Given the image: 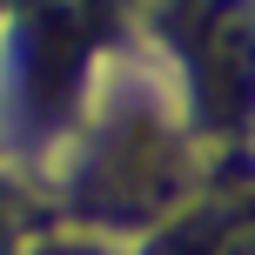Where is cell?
Listing matches in <instances>:
<instances>
[{
  "label": "cell",
  "instance_id": "cell-1",
  "mask_svg": "<svg viewBox=\"0 0 255 255\" xmlns=\"http://www.w3.org/2000/svg\"><path fill=\"white\" fill-rule=\"evenodd\" d=\"M202 81H208V101L215 108H249V94H255V47H249V34H229L222 27L215 40H208V67H202Z\"/></svg>",
  "mask_w": 255,
  "mask_h": 255
}]
</instances>
